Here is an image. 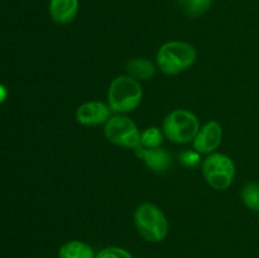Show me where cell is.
Returning a JSON list of instances; mask_svg holds the SVG:
<instances>
[{"label":"cell","instance_id":"cell-1","mask_svg":"<svg viewBox=\"0 0 259 258\" xmlns=\"http://www.w3.org/2000/svg\"><path fill=\"white\" fill-rule=\"evenodd\" d=\"M143 99L141 82L129 75L114 78L108 89V105L113 113L128 114L138 109Z\"/></svg>","mask_w":259,"mask_h":258},{"label":"cell","instance_id":"cell-2","mask_svg":"<svg viewBox=\"0 0 259 258\" xmlns=\"http://www.w3.org/2000/svg\"><path fill=\"white\" fill-rule=\"evenodd\" d=\"M196 58L197 52L194 46L181 40H171L157 51L156 65L166 75H179L189 70Z\"/></svg>","mask_w":259,"mask_h":258},{"label":"cell","instance_id":"cell-3","mask_svg":"<svg viewBox=\"0 0 259 258\" xmlns=\"http://www.w3.org/2000/svg\"><path fill=\"white\" fill-rule=\"evenodd\" d=\"M134 225L139 235L149 243H159L168 235L169 225L164 212L151 202H144L134 212Z\"/></svg>","mask_w":259,"mask_h":258},{"label":"cell","instance_id":"cell-4","mask_svg":"<svg viewBox=\"0 0 259 258\" xmlns=\"http://www.w3.org/2000/svg\"><path fill=\"white\" fill-rule=\"evenodd\" d=\"M200 129L197 116L186 109H176L164 118L162 131L164 137L177 144H186L194 141Z\"/></svg>","mask_w":259,"mask_h":258},{"label":"cell","instance_id":"cell-5","mask_svg":"<svg viewBox=\"0 0 259 258\" xmlns=\"http://www.w3.org/2000/svg\"><path fill=\"white\" fill-rule=\"evenodd\" d=\"M202 175L207 185L214 190H227L235 177V164L229 156L219 152L207 154L202 161Z\"/></svg>","mask_w":259,"mask_h":258},{"label":"cell","instance_id":"cell-6","mask_svg":"<svg viewBox=\"0 0 259 258\" xmlns=\"http://www.w3.org/2000/svg\"><path fill=\"white\" fill-rule=\"evenodd\" d=\"M106 139L124 148L136 149L141 146V132L137 124L124 114L110 116L104 128Z\"/></svg>","mask_w":259,"mask_h":258},{"label":"cell","instance_id":"cell-7","mask_svg":"<svg viewBox=\"0 0 259 258\" xmlns=\"http://www.w3.org/2000/svg\"><path fill=\"white\" fill-rule=\"evenodd\" d=\"M223 128L217 120L207 121L199 129L192 141V148L200 154H211L222 144Z\"/></svg>","mask_w":259,"mask_h":258},{"label":"cell","instance_id":"cell-8","mask_svg":"<svg viewBox=\"0 0 259 258\" xmlns=\"http://www.w3.org/2000/svg\"><path fill=\"white\" fill-rule=\"evenodd\" d=\"M111 110L103 101H88L81 104L76 110V120L82 125L93 126L105 124L110 119Z\"/></svg>","mask_w":259,"mask_h":258},{"label":"cell","instance_id":"cell-9","mask_svg":"<svg viewBox=\"0 0 259 258\" xmlns=\"http://www.w3.org/2000/svg\"><path fill=\"white\" fill-rule=\"evenodd\" d=\"M134 151H136L137 157L141 158L149 169L157 172V174L166 172L172 166V156L161 147L144 148V147L139 146Z\"/></svg>","mask_w":259,"mask_h":258},{"label":"cell","instance_id":"cell-10","mask_svg":"<svg viewBox=\"0 0 259 258\" xmlns=\"http://www.w3.org/2000/svg\"><path fill=\"white\" fill-rule=\"evenodd\" d=\"M80 9L78 0H50L48 12L55 23L61 25L70 24Z\"/></svg>","mask_w":259,"mask_h":258},{"label":"cell","instance_id":"cell-11","mask_svg":"<svg viewBox=\"0 0 259 258\" xmlns=\"http://www.w3.org/2000/svg\"><path fill=\"white\" fill-rule=\"evenodd\" d=\"M126 71L136 80L148 81L156 75L157 65L146 57H136L126 62Z\"/></svg>","mask_w":259,"mask_h":258},{"label":"cell","instance_id":"cell-12","mask_svg":"<svg viewBox=\"0 0 259 258\" xmlns=\"http://www.w3.org/2000/svg\"><path fill=\"white\" fill-rule=\"evenodd\" d=\"M93 247L82 240H70L58 249V258H95Z\"/></svg>","mask_w":259,"mask_h":258},{"label":"cell","instance_id":"cell-13","mask_svg":"<svg viewBox=\"0 0 259 258\" xmlns=\"http://www.w3.org/2000/svg\"><path fill=\"white\" fill-rule=\"evenodd\" d=\"M182 12L190 18H197L210 9L212 0H177Z\"/></svg>","mask_w":259,"mask_h":258},{"label":"cell","instance_id":"cell-14","mask_svg":"<svg viewBox=\"0 0 259 258\" xmlns=\"http://www.w3.org/2000/svg\"><path fill=\"white\" fill-rule=\"evenodd\" d=\"M242 201L252 211L259 212V184L248 182L242 190Z\"/></svg>","mask_w":259,"mask_h":258},{"label":"cell","instance_id":"cell-15","mask_svg":"<svg viewBox=\"0 0 259 258\" xmlns=\"http://www.w3.org/2000/svg\"><path fill=\"white\" fill-rule=\"evenodd\" d=\"M163 131L158 126H149L141 133V146L144 148H156L161 147L163 142Z\"/></svg>","mask_w":259,"mask_h":258},{"label":"cell","instance_id":"cell-16","mask_svg":"<svg viewBox=\"0 0 259 258\" xmlns=\"http://www.w3.org/2000/svg\"><path fill=\"white\" fill-rule=\"evenodd\" d=\"M95 258H133V255L121 247H106L96 253Z\"/></svg>","mask_w":259,"mask_h":258},{"label":"cell","instance_id":"cell-17","mask_svg":"<svg viewBox=\"0 0 259 258\" xmlns=\"http://www.w3.org/2000/svg\"><path fill=\"white\" fill-rule=\"evenodd\" d=\"M180 161L187 167H195L196 164L200 163V153L194 151H186V152H182L180 154Z\"/></svg>","mask_w":259,"mask_h":258},{"label":"cell","instance_id":"cell-18","mask_svg":"<svg viewBox=\"0 0 259 258\" xmlns=\"http://www.w3.org/2000/svg\"><path fill=\"white\" fill-rule=\"evenodd\" d=\"M8 94H9V93H8L7 86L3 85V83H0V105H2V104L4 103L5 100H7Z\"/></svg>","mask_w":259,"mask_h":258}]
</instances>
